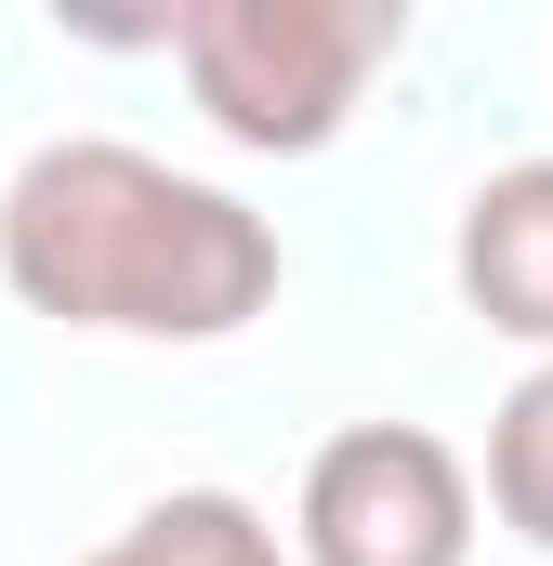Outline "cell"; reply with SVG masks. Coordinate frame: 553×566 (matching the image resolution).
<instances>
[{"mask_svg": "<svg viewBox=\"0 0 553 566\" xmlns=\"http://www.w3.org/2000/svg\"><path fill=\"white\" fill-rule=\"evenodd\" d=\"M0 277L53 329L106 343H225L276 303V224L251 198L145 158V145H40L0 185Z\"/></svg>", "mask_w": 553, "mask_h": 566, "instance_id": "1", "label": "cell"}, {"mask_svg": "<svg viewBox=\"0 0 553 566\" xmlns=\"http://www.w3.org/2000/svg\"><path fill=\"white\" fill-rule=\"evenodd\" d=\"M396 40H409L396 0H185L171 13L185 93L211 106V133L251 145V158H316L356 119L369 66Z\"/></svg>", "mask_w": 553, "mask_h": 566, "instance_id": "2", "label": "cell"}, {"mask_svg": "<svg viewBox=\"0 0 553 566\" xmlns=\"http://www.w3.org/2000/svg\"><path fill=\"white\" fill-rule=\"evenodd\" d=\"M303 566H474V474L421 422H343L290 501Z\"/></svg>", "mask_w": 553, "mask_h": 566, "instance_id": "3", "label": "cell"}, {"mask_svg": "<svg viewBox=\"0 0 553 566\" xmlns=\"http://www.w3.org/2000/svg\"><path fill=\"white\" fill-rule=\"evenodd\" d=\"M461 303L501 329V343H541L553 356V158H514L461 198Z\"/></svg>", "mask_w": 553, "mask_h": 566, "instance_id": "4", "label": "cell"}, {"mask_svg": "<svg viewBox=\"0 0 553 566\" xmlns=\"http://www.w3.org/2000/svg\"><path fill=\"white\" fill-rule=\"evenodd\" d=\"M80 566H290V541H276L238 488H171V501H145L133 527L106 554H80Z\"/></svg>", "mask_w": 553, "mask_h": 566, "instance_id": "5", "label": "cell"}, {"mask_svg": "<svg viewBox=\"0 0 553 566\" xmlns=\"http://www.w3.org/2000/svg\"><path fill=\"white\" fill-rule=\"evenodd\" d=\"M488 514L553 554V356L501 396V422H488Z\"/></svg>", "mask_w": 553, "mask_h": 566, "instance_id": "6", "label": "cell"}]
</instances>
